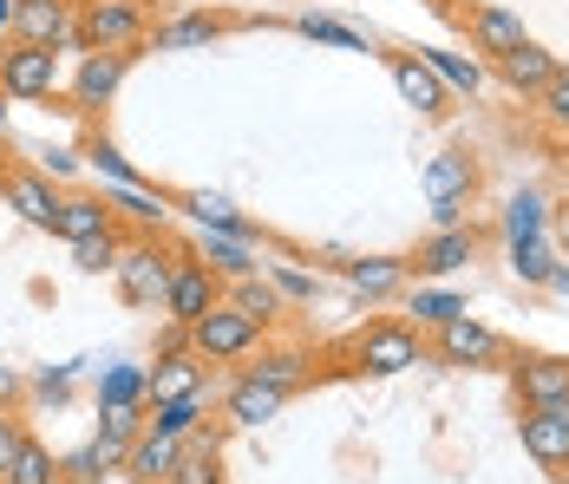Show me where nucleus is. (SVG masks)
<instances>
[{
	"label": "nucleus",
	"mask_w": 569,
	"mask_h": 484,
	"mask_svg": "<svg viewBox=\"0 0 569 484\" xmlns=\"http://www.w3.org/2000/svg\"><path fill=\"white\" fill-rule=\"evenodd\" d=\"M203 413H210V393H183V399H164V406H151V413H144V426L171 432V438H190V432L203 426Z\"/></svg>",
	"instance_id": "29"
},
{
	"label": "nucleus",
	"mask_w": 569,
	"mask_h": 484,
	"mask_svg": "<svg viewBox=\"0 0 569 484\" xmlns=\"http://www.w3.org/2000/svg\"><path fill=\"white\" fill-rule=\"evenodd\" d=\"M262 334H269V327H256L242 308L217 302L210 315L190 322V354H197L203 367H236V360H249V354L262 347Z\"/></svg>",
	"instance_id": "4"
},
{
	"label": "nucleus",
	"mask_w": 569,
	"mask_h": 484,
	"mask_svg": "<svg viewBox=\"0 0 569 484\" xmlns=\"http://www.w3.org/2000/svg\"><path fill=\"white\" fill-rule=\"evenodd\" d=\"M511 269H517V281H550L557 256H550L543 236H511Z\"/></svg>",
	"instance_id": "36"
},
{
	"label": "nucleus",
	"mask_w": 569,
	"mask_h": 484,
	"mask_svg": "<svg viewBox=\"0 0 569 484\" xmlns=\"http://www.w3.org/2000/svg\"><path fill=\"white\" fill-rule=\"evenodd\" d=\"M112 210L131 216L138 229H158V223L171 216V197H158L151 184H112Z\"/></svg>",
	"instance_id": "30"
},
{
	"label": "nucleus",
	"mask_w": 569,
	"mask_h": 484,
	"mask_svg": "<svg viewBox=\"0 0 569 484\" xmlns=\"http://www.w3.org/2000/svg\"><path fill=\"white\" fill-rule=\"evenodd\" d=\"M7 484H66V472H59V458L27 432L20 438V452H13V465H7Z\"/></svg>",
	"instance_id": "31"
},
{
	"label": "nucleus",
	"mask_w": 569,
	"mask_h": 484,
	"mask_svg": "<svg viewBox=\"0 0 569 484\" xmlns=\"http://www.w3.org/2000/svg\"><path fill=\"white\" fill-rule=\"evenodd\" d=\"M138 47H151L144 0H79L66 53H138Z\"/></svg>",
	"instance_id": "1"
},
{
	"label": "nucleus",
	"mask_w": 569,
	"mask_h": 484,
	"mask_svg": "<svg viewBox=\"0 0 569 484\" xmlns=\"http://www.w3.org/2000/svg\"><path fill=\"white\" fill-rule=\"evenodd\" d=\"M517 438H523V452L543 472H569V399H557V406H523Z\"/></svg>",
	"instance_id": "9"
},
{
	"label": "nucleus",
	"mask_w": 569,
	"mask_h": 484,
	"mask_svg": "<svg viewBox=\"0 0 569 484\" xmlns=\"http://www.w3.org/2000/svg\"><path fill=\"white\" fill-rule=\"evenodd\" d=\"M269 281H276V295H282V302H315V275H301V269H276Z\"/></svg>",
	"instance_id": "42"
},
{
	"label": "nucleus",
	"mask_w": 569,
	"mask_h": 484,
	"mask_svg": "<svg viewBox=\"0 0 569 484\" xmlns=\"http://www.w3.org/2000/svg\"><path fill=\"white\" fill-rule=\"evenodd\" d=\"M505 236H543V197L537 190H517L505 204Z\"/></svg>",
	"instance_id": "38"
},
{
	"label": "nucleus",
	"mask_w": 569,
	"mask_h": 484,
	"mask_svg": "<svg viewBox=\"0 0 569 484\" xmlns=\"http://www.w3.org/2000/svg\"><path fill=\"white\" fill-rule=\"evenodd\" d=\"M406 308L419 315L412 327H446V322H458V315H465V302H458L452 288H412V295H406Z\"/></svg>",
	"instance_id": "33"
},
{
	"label": "nucleus",
	"mask_w": 569,
	"mask_h": 484,
	"mask_svg": "<svg viewBox=\"0 0 569 484\" xmlns=\"http://www.w3.org/2000/svg\"><path fill=\"white\" fill-rule=\"evenodd\" d=\"M20 393H27V379L13 374V367H0V413H13V406H20Z\"/></svg>",
	"instance_id": "44"
},
{
	"label": "nucleus",
	"mask_w": 569,
	"mask_h": 484,
	"mask_svg": "<svg viewBox=\"0 0 569 484\" xmlns=\"http://www.w3.org/2000/svg\"><path fill=\"white\" fill-rule=\"evenodd\" d=\"M426 197H432V223H439V229L465 223L471 197H478V158L458 151V145L432 151V158H426Z\"/></svg>",
	"instance_id": "5"
},
{
	"label": "nucleus",
	"mask_w": 569,
	"mask_h": 484,
	"mask_svg": "<svg viewBox=\"0 0 569 484\" xmlns=\"http://www.w3.org/2000/svg\"><path fill=\"white\" fill-rule=\"evenodd\" d=\"M177 210H190L197 223H203V229H229V236H249V243L262 236V229H256L249 216L236 210L229 197H210V190H183V197H177Z\"/></svg>",
	"instance_id": "28"
},
{
	"label": "nucleus",
	"mask_w": 569,
	"mask_h": 484,
	"mask_svg": "<svg viewBox=\"0 0 569 484\" xmlns=\"http://www.w3.org/2000/svg\"><path fill=\"white\" fill-rule=\"evenodd\" d=\"M171 269H177V249L158 236V229H138V236H124V249H118V295H124V308H164V295H171Z\"/></svg>",
	"instance_id": "3"
},
{
	"label": "nucleus",
	"mask_w": 569,
	"mask_h": 484,
	"mask_svg": "<svg viewBox=\"0 0 569 484\" xmlns=\"http://www.w3.org/2000/svg\"><path fill=\"white\" fill-rule=\"evenodd\" d=\"M183 393H203V360L190 347L158 354V367H144V413L164 406V399H183Z\"/></svg>",
	"instance_id": "18"
},
{
	"label": "nucleus",
	"mask_w": 569,
	"mask_h": 484,
	"mask_svg": "<svg viewBox=\"0 0 569 484\" xmlns=\"http://www.w3.org/2000/svg\"><path fill=\"white\" fill-rule=\"evenodd\" d=\"M229 27H242V20H229V13H177V20H164V27L151 33V47H158V53H183V47H210V40H223Z\"/></svg>",
	"instance_id": "23"
},
{
	"label": "nucleus",
	"mask_w": 569,
	"mask_h": 484,
	"mask_svg": "<svg viewBox=\"0 0 569 484\" xmlns=\"http://www.w3.org/2000/svg\"><path fill=\"white\" fill-rule=\"evenodd\" d=\"M0 164H7V158H0Z\"/></svg>",
	"instance_id": "48"
},
{
	"label": "nucleus",
	"mask_w": 569,
	"mask_h": 484,
	"mask_svg": "<svg viewBox=\"0 0 569 484\" xmlns=\"http://www.w3.org/2000/svg\"><path fill=\"white\" fill-rule=\"evenodd\" d=\"M511 386L523 406H557L569 399V354H511Z\"/></svg>",
	"instance_id": "13"
},
{
	"label": "nucleus",
	"mask_w": 569,
	"mask_h": 484,
	"mask_svg": "<svg viewBox=\"0 0 569 484\" xmlns=\"http://www.w3.org/2000/svg\"><path fill=\"white\" fill-rule=\"evenodd\" d=\"M426 347H432V360H446V367H505V360H511V340H505L498 327L471 322V315L432 327Z\"/></svg>",
	"instance_id": "6"
},
{
	"label": "nucleus",
	"mask_w": 569,
	"mask_h": 484,
	"mask_svg": "<svg viewBox=\"0 0 569 484\" xmlns=\"http://www.w3.org/2000/svg\"><path fill=\"white\" fill-rule=\"evenodd\" d=\"M557 236H563V243H569V210H563V216H557Z\"/></svg>",
	"instance_id": "47"
},
{
	"label": "nucleus",
	"mask_w": 569,
	"mask_h": 484,
	"mask_svg": "<svg viewBox=\"0 0 569 484\" xmlns=\"http://www.w3.org/2000/svg\"><path fill=\"white\" fill-rule=\"evenodd\" d=\"M59 472H66V484H106V452L99 445H86V452H72V458H59Z\"/></svg>",
	"instance_id": "39"
},
{
	"label": "nucleus",
	"mask_w": 569,
	"mask_h": 484,
	"mask_svg": "<svg viewBox=\"0 0 569 484\" xmlns=\"http://www.w3.org/2000/svg\"><path fill=\"white\" fill-rule=\"evenodd\" d=\"M406 263L399 256H360V263H347V288L353 295H367V302H393L399 288H406Z\"/></svg>",
	"instance_id": "24"
},
{
	"label": "nucleus",
	"mask_w": 569,
	"mask_h": 484,
	"mask_svg": "<svg viewBox=\"0 0 569 484\" xmlns=\"http://www.w3.org/2000/svg\"><path fill=\"white\" fill-rule=\"evenodd\" d=\"M164 484H223V432H217V426H197V432H190Z\"/></svg>",
	"instance_id": "19"
},
{
	"label": "nucleus",
	"mask_w": 569,
	"mask_h": 484,
	"mask_svg": "<svg viewBox=\"0 0 569 484\" xmlns=\"http://www.w3.org/2000/svg\"><path fill=\"white\" fill-rule=\"evenodd\" d=\"M118 249H124V223L106 229V236H86V243H72V263L86 275H112L118 269Z\"/></svg>",
	"instance_id": "35"
},
{
	"label": "nucleus",
	"mask_w": 569,
	"mask_h": 484,
	"mask_svg": "<svg viewBox=\"0 0 569 484\" xmlns=\"http://www.w3.org/2000/svg\"><path fill=\"white\" fill-rule=\"evenodd\" d=\"M432 360V347H426V334L412 322H399V315H380V322H367L353 340H347V367L353 374H412V367H426Z\"/></svg>",
	"instance_id": "2"
},
{
	"label": "nucleus",
	"mask_w": 569,
	"mask_h": 484,
	"mask_svg": "<svg viewBox=\"0 0 569 484\" xmlns=\"http://www.w3.org/2000/svg\"><path fill=\"white\" fill-rule=\"evenodd\" d=\"M86 164H92L99 177H112V184H144V177H138L131 164L118 158V145H106V138H92V151H86Z\"/></svg>",
	"instance_id": "40"
},
{
	"label": "nucleus",
	"mask_w": 569,
	"mask_h": 484,
	"mask_svg": "<svg viewBox=\"0 0 569 484\" xmlns=\"http://www.w3.org/2000/svg\"><path fill=\"white\" fill-rule=\"evenodd\" d=\"M537 106L550 111V125H563V131H569V66H557V79L537 92Z\"/></svg>",
	"instance_id": "41"
},
{
	"label": "nucleus",
	"mask_w": 569,
	"mask_h": 484,
	"mask_svg": "<svg viewBox=\"0 0 569 484\" xmlns=\"http://www.w3.org/2000/svg\"><path fill=\"white\" fill-rule=\"evenodd\" d=\"M124 72H131V53H79L72 79H66L72 111H106L118 99V86H124Z\"/></svg>",
	"instance_id": "11"
},
{
	"label": "nucleus",
	"mask_w": 569,
	"mask_h": 484,
	"mask_svg": "<svg viewBox=\"0 0 569 484\" xmlns=\"http://www.w3.org/2000/svg\"><path fill=\"white\" fill-rule=\"evenodd\" d=\"M301 40H321V47H347V53H367V33H353L347 20H328V13H301L295 20Z\"/></svg>",
	"instance_id": "34"
},
{
	"label": "nucleus",
	"mask_w": 569,
	"mask_h": 484,
	"mask_svg": "<svg viewBox=\"0 0 569 484\" xmlns=\"http://www.w3.org/2000/svg\"><path fill=\"white\" fill-rule=\"evenodd\" d=\"M249 360H256L249 374H256V379H269V386H282L288 399H295V393L308 386V367H315V360H308V347H256Z\"/></svg>",
	"instance_id": "26"
},
{
	"label": "nucleus",
	"mask_w": 569,
	"mask_h": 484,
	"mask_svg": "<svg viewBox=\"0 0 569 484\" xmlns=\"http://www.w3.org/2000/svg\"><path fill=\"white\" fill-rule=\"evenodd\" d=\"M217 302H223V275L210 269V263H203L197 249H190V256L177 249V269H171V295H164V315H171L177 327H190L197 315H210Z\"/></svg>",
	"instance_id": "8"
},
{
	"label": "nucleus",
	"mask_w": 569,
	"mask_h": 484,
	"mask_svg": "<svg viewBox=\"0 0 569 484\" xmlns=\"http://www.w3.org/2000/svg\"><path fill=\"white\" fill-rule=\"evenodd\" d=\"M177 452H183V438L144 426L138 438H131V452H124V478L131 484H164L171 478V465H177Z\"/></svg>",
	"instance_id": "20"
},
{
	"label": "nucleus",
	"mask_w": 569,
	"mask_h": 484,
	"mask_svg": "<svg viewBox=\"0 0 569 484\" xmlns=\"http://www.w3.org/2000/svg\"><path fill=\"white\" fill-rule=\"evenodd\" d=\"M465 27H471V53H485V59H505L530 40V33H523V13H511L505 0H478V7L465 13Z\"/></svg>",
	"instance_id": "15"
},
{
	"label": "nucleus",
	"mask_w": 569,
	"mask_h": 484,
	"mask_svg": "<svg viewBox=\"0 0 569 484\" xmlns=\"http://www.w3.org/2000/svg\"><path fill=\"white\" fill-rule=\"evenodd\" d=\"M59 86V47H0V92L7 99H27V106H40V99H53Z\"/></svg>",
	"instance_id": "7"
},
{
	"label": "nucleus",
	"mask_w": 569,
	"mask_h": 484,
	"mask_svg": "<svg viewBox=\"0 0 569 484\" xmlns=\"http://www.w3.org/2000/svg\"><path fill=\"white\" fill-rule=\"evenodd\" d=\"M106 229H118V210L112 197H59V216H53V236L59 243H86V236H106Z\"/></svg>",
	"instance_id": "22"
},
{
	"label": "nucleus",
	"mask_w": 569,
	"mask_h": 484,
	"mask_svg": "<svg viewBox=\"0 0 569 484\" xmlns=\"http://www.w3.org/2000/svg\"><path fill=\"white\" fill-rule=\"evenodd\" d=\"M471 263H478V229H471V223H452V229H432L406 269H419V275H458V269H471Z\"/></svg>",
	"instance_id": "17"
},
{
	"label": "nucleus",
	"mask_w": 569,
	"mask_h": 484,
	"mask_svg": "<svg viewBox=\"0 0 569 484\" xmlns=\"http://www.w3.org/2000/svg\"><path fill=\"white\" fill-rule=\"evenodd\" d=\"M223 302L229 308H242L256 327L282 322V295H276V281H262V275H236V281H223Z\"/></svg>",
	"instance_id": "27"
},
{
	"label": "nucleus",
	"mask_w": 569,
	"mask_h": 484,
	"mask_svg": "<svg viewBox=\"0 0 569 484\" xmlns=\"http://www.w3.org/2000/svg\"><path fill=\"white\" fill-rule=\"evenodd\" d=\"M426 66L446 79V92H465V99H478V86H485V66H478V59H465V53H446V47H432Z\"/></svg>",
	"instance_id": "32"
},
{
	"label": "nucleus",
	"mask_w": 569,
	"mask_h": 484,
	"mask_svg": "<svg viewBox=\"0 0 569 484\" xmlns=\"http://www.w3.org/2000/svg\"><path fill=\"white\" fill-rule=\"evenodd\" d=\"M99 406H144V367H112L99 379Z\"/></svg>",
	"instance_id": "37"
},
{
	"label": "nucleus",
	"mask_w": 569,
	"mask_h": 484,
	"mask_svg": "<svg viewBox=\"0 0 569 484\" xmlns=\"http://www.w3.org/2000/svg\"><path fill=\"white\" fill-rule=\"evenodd\" d=\"M197 256L223 275V281H236V275H256V263H262V256H256V243H249V236H229V229H203Z\"/></svg>",
	"instance_id": "25"
},
{
	"label": "nucleus",
	"mask_w": 569,
	"mask_h": 484,
	"mask_svg": "<svg viewBox=\"0 0 569 484\" xmlns=\"http://www.w3.org/2000/svg\"><path fill=\"white\" fill-rule=\"evenodd\" d=\"M72 13H79V0H13V40L20 47H59L66 53V40H72Z\"/></svg>",
	"instance_id": "12"
},
{
	"label": "nucleus",
	"mask_w": 569,
	"mask_h": 484,
	"mask_svg": "<svg viewBox=\"0 0 569 484\" xmlns=\"http://www.w3.org/2000/svg\"><path fill=\"white\" fill-rule=\"evenodd\" d=\"M491 66H498V79H505V86H511L517 99H537V92H543V86H550V79H557V66H563V59H557V53H543V47H537V40H523V47H517V53L491 59Z\"/></svg>",
	"instance_id": "21"
},
{
	"label": "nucleus",
	"mask_w": 569,
	"mask_h": 484,
	"mask_svg": "<svg viewBox=\"0 0 569 484\" xmlns=\"http://www.w3.org/2000/svg\"><path fill=\"white\" fill-rule=\"evenodd\" d=\"M20 438H27V426H20L13 413H0V484H7V465H13V452H20Z\"/></svg>",
	"instance_id": "43"
},
{
	"label": "nucleus",
	"mask_w": 569,
	"mask_h": 484,
	"mask_svg": "<svg viewBox=\"0 0 569 484\" xmlns=\"http://www.w3.org/2000/svg\"><path fill=\"white\" fill-rule=\"evenodd\" d=\"M387 72H393L399 99L419 111V118H446V111H452V92H446V79L426 66V53H387Z\"/></svg>",
	"instance_id": "14"
},
{
	"label": "nucleus",
	"mask_w": 569,
	"mask_h": 484,
	"mask_svg": "<svg viewBox=\"0 0 569 484\" xmlns=\"http://www.w3.org/2000/svg\"><path fill=\"white\" fill-rule=\"evenodd\" d=\"M282 406H288L282 386H269V379H256L249 367H242V374L229 379V393H223V426L249 432V426H262V419H276Z\"/></svg>",
	"instance_id": "16"
},
{
	"label": "nucleus",
	"mask_w": 569,
	"mask_h": 484,
	"mask_svg": "<svg viewBox=\"0 0 569 484\" xmlns=\"http://www.w3.org/2000/svg\"><path fill=\"white\" fill-rule=\"evenodd\" d=\"M7 27H13V0H0V33H7Z\"/></svg>",
	"instance_id": "46"
},
{
	"label": "nucleus",
	"mask_w": 569,
	"mask_h": 484,
	"mask_svg": "<svg viewBox=\"0 0 569 484\" xmlns=\"http://www.w3.org/2000/svg\"><path fill=\"white\" fill-rule=\"evenodd\" d=\"M66 379H72V367H47V374L33 379V393H47V399H59V393H66Z\"/></svg>",
	"instance_id": "45"
},
{
	"label": "nucleus",
	"mask_w": 569,
	"mask_h": 484,
	"mask_svg": "<svg viewBox=\"0 0 569 484\" xmlns=\"http://www.w3.org/2000/svg\"><path fill=\"white\" fill-rule=\"evenodd\" d=\"M0 197H7V210H20L33 229H53L59 190L40 164H0Z\"/></svg>",
	"instance_id": "10"
}]
</instances>
